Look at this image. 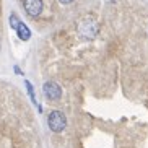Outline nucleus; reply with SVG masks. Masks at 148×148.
Returning a JSON list of instances; mask_svg holds the SVG:
<instances>
[{"instance_id":"f03ea898","label":"nucleus","mask_w":148,"mask_h":148,"mask_svg":"<svg viewBox=\"0 0 148 148\" xmlns=\"http://www.w3.org/2000/svg\"><path fill=\"white\" fill-rule=\"evenodd\" d=\"M47 125H49V129L52 132H56V134L62 132L67 127V119H65V116H64V112H62V111H52L47 117Z\"/></svg>"},{"instance_id":"423d86ee","label":"nucleus","mask_w":148,"mask_h":148,"mask_svg":"<svg viewBox=\"0 0 148 148\" xmlns=\"http://www.w3.org/2000/svg\"><path fill=\"white\" fill-rule=\"evenodd\" d=\"M18 25H20V20H18V16H16L15 13H12V15H10V26L13 28V29H16Z\"/></svg>"},{"instance_id":"f257e3e1","label":"nucleus","mask_w":148,"mask_h":148,"mask_svg":"<svg viewBox=\"0 0 148 148\" xmlns=\"http://www.w3.org/2000/svg\"><path fill=\"white\" fill-rule=\"evenodd\" d=\"M77 31H78V34H80L82 39L91 41V39H95L96 36H98L99 25H98V21H96V18H93L91 15H88V16H85L83 20H80Z\"/></svg>"},{"instance_id":"39448f33","label":"nucleus","mask_w":148,"mask_h":148,"mask_svg":"<svg viewBox=\"0 0 148 148\" xmlns=\"http://www.w3.org/2000/svg\"><path fill=\"white\" fill-rule=\"evenodd\" d=\"M15 31H16L18 38H20L21 41H28V39L31 38V31H29V28H28L23 21H20V25H18V28H16Z\"/></svg>"},{"instance_id":"0eeeda50","label":"nucleus","mask_w":148,"mask_h":148,"mask_svg":"<svg viewBox=\"0 0 148 148\" xmlns=\"http://www.w3.org/2000/svg\"><path fill=\"white\" fill-rule=\"evenodd\" d=\"M59 2H60L62 5H69V3H72L73 0H59Z\"/></svg>"},{"instance_id":"7ed1b4c3","label":"nucleus","mask_w":148,"mask_h":148,"mask_svg":"<svg viewBox=\"0 0 148 148\" xmlns=\"http://www.w3.org/2000/svg\"><path fill=\"white\" fill-rule=\"evenodd\" d=\"M42 91L49 101H59L62 98V88L54 82H46L42 85Z\"/></svg>"},{"instance_id":"20e7f679","label":"nucleus","mask_w":148,"mask_h":148,"mask_svg":"<svg viewBox=\"0 0 148 148\" xmlns=\"http://www.w3.org/2000/svg\"><path fill=\"white\" fill-rule=\"evenodd\" d=\"M23 7L31 18H36L42 12V0H23Z\"/></svg>"}]
</instances>
